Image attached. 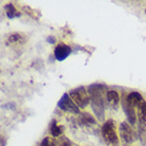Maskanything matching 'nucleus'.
Instances as JSON below:
<instances>
[{
    "instance_id": "2eb2a0df",
    "label": "nucleus",
    "mask_w": 146,
    "mask_h": 146,
    "mask_svg": "<svg viewBox=\"0 0 146 146\" xmlns=\"http://www.w3.org/2000/svg\"><path fill=\"white\" fill-rule=\"evenodd\" d=\"M57 142V146H78L77 144L71 141V140L66 137V135H62V137H59L58 140L56 141Z\"/></svg>"
},
{
    "instance_id": "9d476101",
    "label": "nucleus",
    "mask_w": 146,
    "mask_h": 146,
    "mask_svg": "<svg viewBox=\"0 0 146 146\" xmlns=\"http://www.w3.org/2000/svg\"><path fill=\"white\" fill-rule=\"evenodd\" d=\"M28 37L26 34L19 33V32H14V33L10 34L7 37V46H11V44H23L27 42Z\"/></svg>"
},
{
    "instance_id": "1a4fd4ad",
    "label": "nucleus",
    "mask_w": 146,
    "mask_h": 146,
    "mask_svg": "<svg viewBox=\"0 0 146 146\" xmlns=\"http://www.w3.org/2000/svg\"><path fill=\"white\" fill-rule=\"evenodd\" d=\"M126 100H127V102L131 105L132 107H135V109H138L141 105H143L144 103H145V100L143 99V96L141 93L137 91H132L130 93H128L126 95Z\"/></svg>"
},
{
    "instance_id": "7ed1b4c3",
    "label": "nucleus",
    "mask_w": 146,
    "mask_h": 146,
    "mask_svg": "<svg viewBox=\"0 0 146 146\" xmlns=\"http://www.w3.org/2000/svg\"><path fill=\"white\" fill-rule=\"evenodd\" d=\"M69 95L80 109L86 108L90 103V96H89L88 90L84 86H80L74 89H71L69 91Z\"/></svg>"
},
{
    "instance_id": "0eeeda50",
    "label": "nucleus",
    "mask_w": 146,
    "mask_h": 146,
    "mask_svg": "<svg viewBox=\"0 0 146 146\" xmlns=\"http://www.w3.org/2000/svg\"><path fill=\"white\" fill-rule=\"evenodd\" d=\"M122 108H123V111H124L125 115L127 117V122L129 124L133 126V125L137 123V120H138V117H137V109L135 107H132L129 103L127 102L126 100V95H122Z\"/></svg>"
},
{
    "instance_id": "aec40b11",
    "label": "nucleus",
    "mask_w": 146,
    "mask_h": 146,
    "mask_svg": "<svg viewBox=\"0 0 146 146\" xmlns=\"http://www.w3.org/2000/svg\"><path fill=\"white\" fill-rule=\"evenodd\" d=\"M145 13H146V10H145Z\"/></svg>"
},
{
    "instance_id": "f03ea898",
    "label": "nucleus",
    "mask_w": 146,
    "mask_h": 146,
    "mask_svg": "<svg viewBox=\"0 0 146 146\" xmlns=\"http://www.w3.org/2000/svg\"><path fill=\"white\" fill-rule=\"evenodd\" d=\"M101 133L104 139V142L106 143L107 146H117L119 145V138H117V129L114 121L109 119L104 122L102 128H101Z\"/></svg>"
},
{
    "instance_id": "f8f14e48",
    "label": "nucleus",
    "mask_w": 146,
    "mask_h": 146,
    "mask_svg": "<svg viewBox=\"0 0 146 146\" xmlns=\"http://www.w3.org/2000/svg\"><path fill=\"white\" fill-rule=\"evenodd\" d=\"M49 131H50L51 137H53V138H59L65 132V126L58 124L56 120H52L50 125H49Z\"/></svg>"
},
{
    "instance_id": "a211bd4d",
    "label": "nucleus",
    "mask_w": 146,
    "mask_h": 146,
    "mask_svg": "<svg viewBox=\"0 0 146 146\" xmlns=\"http://www.w3.org/2000/svg\"><path fill=\"white\" fill-rule=\"evenodd\" d=\"M1 146H5V139L1 138Z\"/></svg>"
},
{
    "instance_id": "6e6552de",
    "label": "nucleus",
    "mask_w": 146,
    "mask_h": 146,
    "mask_svg": "<svg viewBox=\"0 0 146 146\" xmlns=\"http://www.w3.org/2000/svg\"><path fill=\"white\" fill-rule=\"evenodd\" d=\"M72 53V49L70 46H68L65 42H59L57 46H55L54 49V57L56 60L58 62H62Z\"/></svg>"
},
{
    "instance_id": "f3484780",
    "label": "nucleus",
    "mask_w": 146,
    "mask_h": 146,
    "mask_svg": "<svg viewBox=\"0 0 146 146\" xmlns=\"http://www.w3.org/2000/svg\"><path fill=\"white\" fill-rule=\"evenodd\" d=\"M47 41L49 42V44H54L55 42H56V38H55L54 36H48L47 37Z\"/></svg>"
},
{
    "instance_id": "4468645a",
    "label": "nucleus",
    "mask_w": 146,
    "mask_h": 146,
    "mask_svg": "<svg viewBox=\"0 0 146 146\" xmlns=\"http://www.w3.org/2000/svg\"><path fill=\"white\" fill-rule=\"evenodd\" d=\"M22 11L26 12V14H28L29 16H31V17H32L33 19H35V20H38V19L40 18V16H41V14H40L39 11L34 10V9H32L31 7H28V5L22 7Z\"/></svg>"
},
{
    "instance_id": "dca6fc26",
    "label": "nucleus",
    "mask_w": 146,
    "mask_h": 146,
    "mask_svg": "<svg viewBox=\"0 0 146 146\" xmlns=\"http://www.w3.org/2000/svg\"><path fill=\"white\" fill-rule=\"evenodd\" d=\"M40 146H57V142L54 140L53 137H44L42 141L40 142Z\"/></svg>"
},
{
    "instance_id": "9b49d317",
    "label": "nucleus",
    "mask_w": 146,
    "mask_h": 146,
    "mask_svg": "<svg viewBox=\"0 0 146 146\" xmlns=\"http://www.w3.org/2000/svg\"><path fill=\"white\" fill-rule=\"evenodd\" d=\"M120 104V94L115 90H109L107 92V105L113 110H117Z\"/></svg>"
},
{
    "instance_id": "39448f33",
    "label": "nucleus",
    "mask_w": 146,
    "mask_h": 146,
    "mask_svg": "<svg viewBox=\"0 0 146 146\" xmlns=\"http://www.w3.org/2000/svg\"><path fill=\"white\" fill-rule=\"evenodd\" d=\"M57 107L62 109L65 112H69L72 114H80V108L76 106V104L73 102L72 99L70 98L69 93H64L62 98L57 102Z\"/></svg>"
},
{
    "instance_id": "20e7f679",
    "label": "nucleus",
    "mask_w": 146,
    "mask_h": 146,
    "mask_svg": "<svg viewBox=\"0 0 146 146\" xmlns=\"http://www.w3.org/2000/svg\"><path fill=\"white\" fill-rule=\"evenodd\" d=\"M78 125L84 129L85 131L96 135L99 130V124L94 117L88 112H80L78 114Z\"/></svg>"
},
{
    "instance_id": "ddd939ff",
    "label": "nucleus",
    "mask_w": 146,
    "mask_h": 146,
    "mask_svg": "<svg viewBox=\"0 0 146 146\" xmlns=\"http://www.w3.org/2000/svg\"><path fill=\"white\" fill-rule=\"evenodd\" d=\"M4 11H5V14H7V17L9 19H14V18H18L21 16V13L18 12L16 10V7L13 3H7L3 7Z\"/></svg>"
},
{
    "instance_id": "423d86ee",
    "label": "nucleus",
    "mask_w": 146,
    "mask_h": 146,
    "mask_svg": "<svg viewBox=\"0 0 146 146\" xmlns=\"http://www.w3.org/2000/svg\"><path fill=\"white\" fill-rule=\"evenodd\" d=\"M120 135L122 141L128 145V144H131L137 140V135H135V130L132 129L131 125L129 124L128 122H122L120 124Z\"/></svg>"
},
{
    "instance_id": "6ab92c4d",
    "label": "nucleus",
    "mask_w": 146,
    "mask_h": 146,
    "mask_svg": "<svg viewBox=\"0 0 146 146\" xmlns=\"http://www.w3.org/2000/svg\"><path fill=\"white\" fill-rule=\"evenodd\" d=\"M123 146H129V145H126V144H124V145H123Z\"/></svg>"
},
{
    "instance_id": "f257e3e1",
    "label": "nucleus",
    "mask_w": 146,
    "mask_h": 146,
    "mask_svg": "<svg viewBox=\"0 0 146 146\" xmlns=\"http://www.w3.org/2000/svg\"><path fill=\"white\" fill-rule=\"evenodd\" d=\"M90 96V105L96 119L100 122H105V108L107 105V85L102 83H93L87 88Z\"/></svg>"
}]
</instances>
